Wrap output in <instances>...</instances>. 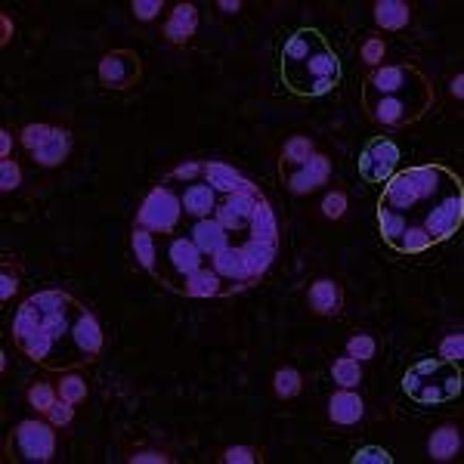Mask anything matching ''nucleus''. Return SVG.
I'll return each mask as SVG.
<instances>
[{"mask_svg": "<svg viewBox=\"0 0 464 464\" xmlns=\"http://www.w3.org/2000/svg\"><path fill=\"white\" fill-rule=\"evenodd\" d=\"M279 77L291 96L319 100L337 90L344 68L319 28H294L279 44Z\"/></svg>", "mask_w": 464, "mask_h": 464, "instance_id": "nucleus-1", "label": "nucleus"}, {"mask_svg": "<svg viewBox=\"0 0 464 464\" xmlns=\"http://www.w3.org/2000/svg\"><path fill=\"white\" fill-rule=\"evenodd\" d=\"M77 307L81 304L62 288H47V291H34L31 298H25L10 328L19 353L28 356L31 362L53 369L50 356L62 344V337L68 335V328H72Z\"/></svg>", "mask_w": 464, "mask_h": 464, "instance_id": "nucleus-2", "label": "nucleus"}, {"mask_svg": "<svg viewBox=\"0 0 464 464\" xmlns=\"http://www.w3.org/2000/svg\"><path fill=\"white\" fill-rule=\"evenodd\" d=\"M455 189H464L461 177L455 171L442 165H418V167H406V171H397L390 180L384 183V192L378 208H387L393 214L406 217L412 223V214L421 217L427 214L442 195L455 192ZM418 217V223H421Z\"/></svg>", "mask_w": 464, "mask_h": 464, "instance_id": "nucleus-3", "label": "nucleus"}, {"mask_svg": "<svg viewBox=\"0 0 464 464\" xmlns=\"http://www.w3.org/2000/svg\"><path fill=\"white\" fill-rule=\"evenodd\" d=\"M362 87L371 90V94H381L393 103L409 105V109L418 112L421 118H424L427 112L433 109V103H437L433 81L421 72L415 62H397V66L371 68V72L362 77Z\"/></svg>", "mask_w": 464, "mask_h": 464, "instance_id": "nucleus-4", "label": "nucleus"}, {"mask_svg": "<svg viewBox=\"0 0 464 464\" xmlns=\"http://www.w3.org/2000/svg\"><path fill=\"white\" fill-rule=\"evenodd\" d=\"M403 393L418 406H442L461 397V369L440 356H427L409 365L403 375Z\"/></svg>", "mask_w": 464, "mask_h": 464, "instance_id": "nucleus-5", "label": "nucleus"}, {"mask_svg": "<svg viewBox=\"0 0 464 464\" xmlns=\"http://www.w3.org/2000/svg\"><path fill=\"white\" fill-rule=\"evenodd\" d=\"M56 455V427L47 418H28L13 427L6 440V459L28 461V464H47Z\"/></svg>", "mask_w": 464, "mask_h": 464, "instance_id": "nucleus-6", "label": "nucleus"}, {"mask_svg": "<svg viewBox=\"0 0 464 464\" xmlns=\"http://www.w3.org/2000/svg\"><path fill=\"white\" fill-rule=\"evenodd\" d=\"M180 217H183V205L177 195L167 186H155L137 210V227L158 232V236H167V232L177 229Z\"/></svg>", "mask_w": 464, "mask_h": 464, "instance_id": "nucleus-7", "label": "nucleus"}, {"mask_svg": "<svg viewBox=\"0 0 464 464\" xmlns=\"http://www.w3.org/2000/svg\"><path fill=\"white\" fill-rule=\"evenodd\" d=\"M96 77H100L103 90H130L143 77V59H139L137 50L118 47V50H109L100 59Z\"/></svg>", "mask_w": 464, "mask_h": 464, "instance_id": "nucleus-8", "label": "nucleus"}, {"mask_svg": "<svg viewBox=\"0 0 464 464\" xmlns=\"http://www.w3.org/2000/svg\"><path fill=\"white\" fill-rule=\"evenodd\" d=\"M461 223H464V189H455V192L442 195L437 205L421 217L418 227L427 232V238L433 245H440L446 238H452L461 229Z\"/></svg>", "mask_w": 464, "mask_h": 464, "instance_id": "nucleus-9", "label": "nucleus"}, {"mask_svg": "<svg viewBox=\"0 0 464 464\" xmlns=\"http://www.w3.org/2000/svg\"><path fill=\"white\" fill-rule=\"evenodd\" d=\"M399 171V146L390 137L378 133L365 143V149L360 152V177L365 183H387L393 174Z\"/></svg>", "mask_w": 464, "mask_h": 464, "instance_id": "nucleus-10", "label": "nucleus"}, {"mask_svg": "<svg viewBox=\"0 0 464 464\" xmlns=\"http://www.w3.org/2000/svg\"><path fill=\"white\" fill-rule=\"evenodd\" d=\"M260 199H263V192H260L257 183L245 180V186L238 189V192L223 195V201H220V205H217L214 217H217V220H220L227 229H232V232H242V229H248V227H251V217H254V210H257V201H260Z\"/></svg>", "mask_w": 464, "mask_h": 464, "instance_id": "nucleus-11", "label": "nucleus"}, {"mask_svg": "<svg viewBox=\"0 0 464 464\" xmlns=\"http://www.w3.org/2000/svg\"><path fill=\"white\" fill-rule=\"evenodd\" d=\"M68 337H72L75 350L87 362H94L96 356L103 353V341H105L103 326H100V319H96L94 309H87L84 304L77 307V313H75V319H72V328H68Z\"/></svg>", "mask_w": 464, "mask_h": 464, "instance_id": "nucleus-12", "label": "nucleus"}, {"mask_svg": "<svg viewBox=\"0 0 464 464\" xmlns=\"http://www.w3.org/2000/svg\"><path fill=\"white\" fill-rule=\"evenodd\" d=\"M328 180H332V158L319 149L313 152V158H309L307 165H300V167H294V171L285 174V183L294 195L316 192V189L326 186Z\"/></svg>", "mask_w": 464, "mask_h": 464, "instance_id": "nucleus-13", "label": "nucleus"}, {"mask_svg": "<svg viewBox=\"0 0 464 464\" xmlns=\"http://www.w3.org/2000/svg\"><path fill=\"white\" fill-rule=\"evenodd\" d=\"M307 304L322 319H335L344 309V288L337 279H316L307 291Z\"/></svg>", "mask_w": 464, "mask_h": 464, "instance_id": "nucleus-14", "label": "nucleus"}, {"mask_svg": "<svg viewBox=\"0 0 464 464\" xmlns=\"http://www.w3.org/2000/svg\"><path fill=\"white\" fill-rule=\"evenodd\" d=\"M195 31H199V6L195 4H177L171 10V16H167L165 28H161L165 40L174 47L189 44L195 38Z\"/></svg>", "mask_w": 464, "mask_h": 464, "instance_id": "nucleus-15", "label": "nucleus"}, {"mask_svg": "<svg viewBox=\"0 0 464 464\" xmlns=\"http://www.w3.org/2000/svg\"><path fill=\"white\" fill-rule=\"evenodd\" d=\"M328 421L337 427H353L362 421L365 415V403L362 397L356 390H344V387H337V393L328 397Z\"/></svg>", "mask_w": 464, "mask_h": 464, "instance_id": "nucleus-16", "label": "nucleus"}, {"mask_svg": "<svg viewBox=\"0 0 464 464\" xmlns=\"http://www.w3.org/2000/svg\"><path fill=\"white\" fill-rule=\"evenodd\" d=\"M461 452V427L455 421L433 427L431 437H427V455L433 461H455Z\"/></svg>", "mask_w": 464, "mask_h": 464, "instance_id": "nucleus-17", "label": "nucleus"}, {"mask_svg": "<svg viewBox=\"0 0 464 464\" xmlns=\"http://www.w3.org/2000/svg\"><path fill=\"white\" fill-rule=\"evenodd\" d=\"M210 270L217 272L220 279H227V282H238V285H248L251 279V270H248V260L242 254V245H229V248H223L220 254L210 257Z\"/></svg>", "mask_w": 464, "mask_h": 464, "instance_id": "nucleus-18", "label": "nucleus"}, {"mask_svg": "<svg viewBox=\"0 0 464 464\" xmlns=\"http://www.w3.org/2000/svg\"><path fill=\"white\" fill-rule=\"evenodd\" d=\"M192 242L199 245V251L205 257H214L223 248H229V229L217 217H205V220L192 223Z\"/></svg>", "mask_w": 464, "mask_h": 464, "instance_id": "nucleus-19", "label": "nucleus"}, {"mask_svg": "<svg viewBox=\"0 0 464 464\" xmlns=\"http://www.w3.org/2000/svg\"><path fill=\"white\" fill-rule=\"evenodd\" d=\"M183 214L192 217V220H205V217H214L217 210V192L208 186V183H189L183 189Z\"/></svg>", "mask_w": 464, "mask_h": 464, "instance_id": "nucleus-20", "label": "nucleus"}, {"mask_svg": "<svg viewBox=\"0 0 464 464\" xmlns=\"http://www.w3.org/2000/svg\"><path fill=\"white\" fill-rule=\"evenodd\" d=\"M167 260H171L174 272L177 276H192L195 270H201V260H205V254L199 251V245L192 242V238H171V245H167Z\"/></svg>", "mask_w": 464, "mask_h": 464, "instance_id": "nucleus-21", "label": "nucleus"}, {"mask_svg": "<svg viewBox=\"0 0 464 464\" xmlns=\"http://www.w3.org/2000/svg\"><path fill=\"white\" fill-rule=\"evenodd\" d=\"M371 16H375V25L381 31H403L412 22V4H406V0H378L371 6Z\"/></svg>", "mask_w": 464, "mask_h": 464, "instance_id": "nucleus-22", "label": "nucleus"}, {"mask_svg": "<svg viewBox=\"0 0 464 464\" xmlns=\"http://www.w3.org/2000/svg\"><path fill=\"white\" fill-rule=\"evenodd\" d=\"M68 152H72V133L66 128H56L53 137L38 152H31V161L38 167H59L68 158Z\"/></svg>", "mask_w": 464, "mask_h": 464, "instance_id": "nucleus-23", "label": "nucleus"}, {"mask_svg": "<svg viewBox=\"0 0 464 464\" xmlns=\"http://www.w3.org/2000/svg\"><path fill=\"white\" fill-rule=\"evenodd\" d=\"M201 177L214 192L220 195H232L238 192V189L245 186V177L236 171L232 165H223V161H205V171H201Z\"/></svg>", "mask_w": 464, "mask_h": 464, "instance_id": "nucleus-24", "label": "nucleus"}, {"mask_svg": "<svg viewBox=\"0 0 464 464\" xmlns=\"http://www.w3.org/2000/svg\"><path fill=\"white\" fill-rule=\"evenodd\" d=\"M183 294L186 298H220V294H227V288H223V279L210 266H201L192 276L183 279Z\"/></svg>", "mask_w": 464, "mask_h": 464, "instance_id": "nucleus-25", "label": "nucleus"}, {"mask_svg": "<svg viewBox=\"0 0 464 464\" xmlns=\"http://www.w3.org/2000/svg\"><path fill=\"white\" fill-rule=\"evenodd\" d=\"M130 251H133V257H137V263L143 266L152 279H158V260H155L158 257V248H155V232L133 227L130 229Z\"/></svg>", "mask_w": 464, "mask_h": 464, "instance_id": "nucleus-26", "label": "nucleus"}, {"mask_svg": "<svg viewBox=\"0 0 464 464\" xmlns=\"http://www.w3.org/2000/svg\"><path fill=\"white\" fill-rule=\"evenodd\" d=\"M316 152V143L309 137H304V133H298V137H288L282 143V149H279V165L288 171H294V167L307 165L309 158H313Z\"/></svg>", "mask_w": 464, "mask_h": 464, "instance_id": "nucleus-27", "label": "nucleus"}, {"mask_svg": "<svg viewBox=\"0 0 464 464\" xmlns=\"http://www.w3.org/2000/svg\"><path fill=\"white\" fill-rule=\"evenodd\" d=\"M248 232H251V238H257V242L279 245V223H276V214H272V208L266 199L257 201V210H254V217H251Z\"/></svg>", "mask_w": 464, "mask_h": 464, "instance_id": "nucleus-28", "label": "nucleus"}, {"mask_svg": "<svg viewBox=\"0 0 464 464\" xmlns=\"http://www.w3.org/2000/svg\"><path fill=\"white\" fill-rule=\"evenodd\" d=\"M276 248H279V245L257 242V238H248V242L242 245V254H245V260H248V270H251V276L260 279L266 270H270L272 257H276Z\"/></svg>", "mask_w": 464, "mask_h": 464, "instance_id": "nucleus-29", "label": "nucleus"}, {"mask_svg": "<svg viewBox=\"0 0 464 464\" xmlns=\"http://www.w3.org/2000/svg\"><path fill=\"white\" fill-rule=\"evenodd\" d=\"M332 378L337 387H344V390H356L362 381V362L353 360V356H337L332 362Z\"/></svg>", "mask_w": 464, "mask_h": 464, "instance_id": "nucleus-30", "label": "nucleus"}, {"mask_svg": "<svg viewBox=\"0 0 464 464\" xmlns=\"http://www.w3.org/2000/svg\"><path fill=\"white\" fill-rule=\"evenodd\" d=\"M56 390H59V397L68 399L72 406L84 403V399L90 397L87 381H84V375H81V371H75V369H66V371H62V375H59V384H56Z\"/></svg>", "mask_w": 464, "mask_h": 464, "instance_id": "nucleus-31", "label": "nucleus"}, {"mask_svg": "<svg viewBox=\"0 0 464 464\" xmlns=\"http://www.w3.org/2000/svg\"><path fill=\"white\" fill-rule=\"evenodd\" d=\"M19 285H22V263H19L16 257L6 254L4 266H0V300L10 304V300L19 294Z\"/></svg>", "mask_w": 464, "mask_h": 464, "instance_id": "nucleus-32", "label": "nucleus"}, {"mask_svg": "<svg viewBox=\"0 0 464 464\" xmlns=\"http://www.w3.org/2000/svg\"><path fill=\"white\" fill-rule=\"evenodd\" d=\"M300 390H304V378H300V371L294 365H285V369H279L272 375V393L279 399H294L300 397Z\"/></svg>", "mask_w": 464, "mask_h": 464, "instance_id": "nucleus-33", "label": "nucleus"}, {"mask_svg": "<svg viewBox=\"0 0 464 464\" xmlns=\"http://www.w3.org/2000/svg\"><path fill=\"white\" fill-rule=\"evenodd\" d=\"M59 399V390H56L53 384H47V381H38V384H31L25 390V403L31 406L38 415H47L50 412V406Z\"/></svg>", "mask_w": 464, "mask_h": 464, "instance_id": "nucleus-34", "label": "nucleus"}, {"mask_svg": "<svg viewBox=\"0 0 464 464\" xmlns=\"http://www.w3.org/2000/svg\"><path fill=\"white\" fill-rule=\"evenodd\" d=\"M431 248H433V242L427 238V232L412 223V227H406L403 238H399V245L393 251H397V254H424V251H431Z\"/></svg>", "mask_w": 464, "mask_h": 464, "instance_id": "nucleus-35", "label": "nucleus"}, {"mask_svg": "<svg viewBox=\"0 0 464 464\" xmlns=\"http://www.w3.org/2000/svg\"><path fill=\"white\" fill-rule=\"evenodd\" d=\"M360 56H362L365 66H369V72H371V68H381L384 56H387V40L381 38V34H369V38L362 40V47H360Z\"/></svg>", "mask_w": 464, "mask_h": 464, "instance_id": "nucleus-36", "label": "nucleus"}, {"mask_svg": "<svg viewBox=\"0 0 464 464\" xmlns=\"http://www.w3.org/2000/svg\"><path fill=\"white\" fill-rule=\"evenodd\" d=\"M53 124H25L22 133H19V143L25 146V152L31 155V152H38L40 146L47 143V139L53 137Z\"/></svg>", "mask_w": 464, "mask_h": 464, "instance_id": "nucleus-37", "label": "nucleus"}, {"mask_svg": "<svg viewBox=\"0 0 464 464\" xmlns=\"http://www.w3.org/2000/svg\"><path fill=\"white\" fill-rule=\"evenodd\" d=\"M223 464H260L263 461V449L260 446H227L220 452Z\"/></svg>", "mask_w": 464, "mask_h": 464, "instance_id": "nucleus-38", "label": "nucleus"}, {"mask_svg": "<svg viewBox=\"0 0 464 464\" xmlns=\"http://www.w3.org/2000/svg\"><path fill=\"white\" fill-rule=\"evenodd\" d=\"M375 353H378V341L371 335L360 332L347 341V356H353V360L369 362V360H375Z\"/></svg>", "mask_w": 464, "mask_h": 464, "instance_id": "nucleus-39", "label": "nucleus"}, {"mask_svg": "<svg viewBox=\"0 0 464 464\" xmlns=\"http://www.w3.org/2000/svg\"><path fill=\"white\" fill-rule=\"evenodd\" d=\"M22 186V167H19L16 158H4L0 161V192L10 195Z\"/></svg>", "mask_w": 464, "mask_h": 464, "instance_id": "nucleus-40", "label": "nucleus"}, {"mask_svg": "<svg viewBox=\"0 0 464 464\" xmlns=\"http://www.w3.org/2000/svg\"><path fill=\"white\" fill-rule=\"evenodd\" d=\"M440 360L461 365V360H464V335L461 332H452V335L442 337V341H440Z\"/></svg>", "mask_w": 464, "mask_h": 464, "instance_id": "nucleus-41", "label": "nucleus"}, {"mask_svg": "<svg viewBox=\"0 0 464 464\" xmlns=\"http://www.w3.org/2000/svg\"><path fill=\"white\" fill-rule=\"evenodd\" d=\"M344 214H347V192L335 189V192H328L326 199H322V217H326V220H341Z\"/></svg>", "mask_w": 464, "mask_h": 464, "instance_id": "nucleus-42", "label": "nucleus"}, {"mask_svg": "<svg viewBox=\"0 0 464 464\" xmlns=\"http://www.w3.org/2000/svg\"><path fill=\"white\" fill-rule=\"evenodd\" d=\"M353 464H393V455L381 446H360L353 455H350Z\"/></svg>", "mask_w": 464, "mask_h": 464, "instance_id": "nucleus-43", "label": "nucleus"}, {"mask_svg": "<svg viewBox=\"0 0 464 464\" xmlns=\"http://www.w3.org/2000/svg\"><path fill=\"white\" fill-rule=\"evenodd\" d=\"M44 418L50 421L53 427H68V424L75 421V406L68 403V399L59 397V399H56V403L50 406V412H47Z\"/></svg>", "mask_w": 464, "mask_h": 464, "instance_id": "nucleus-44", "label": "nucleus"}, {"mask_svg": "<svg viewBox=\"0 0 464 464\" xmlns=\"http://www.w3.org/2000/svg\"><path fill=\"white\" fill-rule=\"evenodd\" d=\"M161 10H165V0H133L130 4V13L137 22H152V19L161 16Z\"/></svg>", "mask_w": 464, "mask_h": 464, "instance_id": "nucleus-45", "label": "nucleus"}, {"mask_svg": "<svg viewBox=\"0 0 464 464\" xmlns=\"http://www.w3.org/2000/svg\"><path fill=\"white\" fill-rule=\"evenodd\" d=\"M130 464H171L174 459L165 452H158V449H137V452L128 455Z\"/></svg>", "mask_w": 464, "mask_h": 464, "instance_id": "nucleus-46", "label": "nucleus"}, {"mask_svg": "<svg viewBox=\"0 0 464 464\" xmlns=\"http://www.w3.org/2000/svg\"><path fill=\"white\" fill-rule=\"evenodd\" d=\"M201 171H205V161H183V165L174 167L167 177L171 180H186V183H192L195 177H201Z\"/></svg>", "mask_w": 464, "mask_h": 464, "instance_id": "nucleus-47", "label": "nucleus"}, {"mask_svg": "<svg viewBox=\"0 0 464 464\" xmlns=\"http://www.w3.org/2000/svg\"><path fill=\"white\" fill-rule=\"evenodd\" d=\"M4 158H13V133L10 128L0 130V161Z\"/></svg>", "mask_w": 464, "mask_h": 464, "instance_id": "nucleus-48", "label": "nucleus"}, {"mask_svg": "<svg viewBox=\"0 0 464 464\" xmlns=\"http://www.w3.org/2000/svg\"><path fill=\"white\" fill-rule=\"evenodd\" d=\"M0 25H4V38H0V44L10 47V40H13V19L4 13V16H0Z\"/></svg>", "mask_w": 464, "mask_h": 464, "instance_id": "nucleus-49", "label": "nucleus"}, {"mask_svg": "<svg viewBox=\"0 0 464 464\" xmlns=\"http://www.w3.org/2000/svg\"><path fill=\"white\" fill-rule=\"evenodd\" d=\"M449 94H452L455 100H461L464 96V75H455L452 81H449Z\"/></svg>", "mask_w": 464, "mask_h": 464, "instance_id": "nucleus-50", "label": "nucleus"}, {"mask_svg": "<svg viewBox=\"0 0 464 464\" xmlns=\"http://www.w3.org/2000/svg\"><path fill=\"white\" fill-rule=\"evenodd\" d=\"M217 10L227 13V16H236V13L242 10V0H232V4H229V0H220V4H217Z\"/></svg>", "mask_w": 464, "mask_h": 464, "instance_id": "nucleus-51", "label": "nucleus"}]
</instances>
